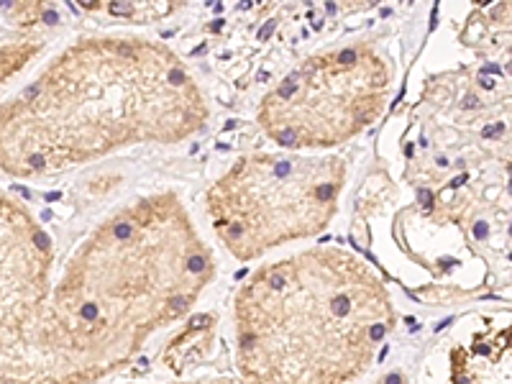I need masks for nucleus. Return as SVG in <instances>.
Here are the masks:
<instances>
[{
  "instance_id": "5",
  "label": "nucleus",
  "mask_w": 512,
  "mask_h": 384,
  "mask_svg": "<svg viewBox=\"0 0 512 384\" xmlns=\"http://www.w3.org/2000/svg\"><path fill=\"white\" fill-rule=\"evenodd\" d=\"M52 233L0 187V384H95L59 308Z\"/></svg>"
},
{
  "instance_id": "2",
  "label": "nucleus",
  "mask_w": 512,
  "mask_h": 384,
  "mask_svg": "<svg viewBox=\"0 0 512 384\" xmlns=\"http://www.w3.org/2000/svg\"><path fill=\"white\" fill-rule=\"evenodd\" d=\"M216 277V249L172 187L134 195L95 221L59 272V308L95 382L182 326Z\"/></svg>"
},
{
  "instance_id": "7",
  "label": "nucleus",
  "mask_w": 512,
  "mask_h": 384,
  "mask_svg": "<svg viewBox=\"0 0 512 384\" xmlns=\"http://www.w3.org/2000/svg\"><path fill=\"white\" fill-rule=\"evenodd\" d=\"M448 384H512V326H487L448 351Z\"/></svg>"
},
{
  "instance_id": "1",
  "label": "nucleus",
  "mask_w": 512,
  "mask_h": 384,
  "mask_svg": "<svg viewBox=\"0 0 512 384\" xmlns=\"http://www.w3.org/2000/svg\"><path fill=\"white\" fill-rule=\"evenodd\" d=\"M210 116L203 82L169 44L128 31L77 36L0 100V175L54 180L139 146H180Z\"/></svg>"
},
{
  "instance_id": "8",
  "label": "nucleus",
  "mask_w": 512,
  "mask_h": 384,
  "mask_svg": "<svg viewBox=\"0 0 512 384\" xmlns=\"http://www.w3.org/2000/svg\"><path fill=\"white\" fill-rule=\"evenodd\" d=\"M44 47L47 36H41L36 29H18L13 39L0 41V88L24 70L26 64L34 62Z\"/></svg>"
},
{
  "instance_id": "3",
  "label": "nucleus",
  "mask_w": 512,
  "mask_h": 384,
  "mask_svg": "<svg viewBox=\"0 0 512 384\" xmlns=\"http://www.w3.org/2000/svg\"><path fill=\"white\" fill-rule=\"evenodd\" d=\"M382 274L344 246H308L249 272L228 303L244 384H359L397 328Z\"/></svg>"
},
{
  "instance_id": "9",
  "label": "nucleus",
  "mask_w": 512,
  "mask_h": 384,
  "mask_svg": "<svg viewBox=\"0 0 512 384\" xmlns=\"http://www.w3.org/2000/svg\"><path fill=\"white\" fill-rule=\"evenodd\" d=\"M367 384H410V379L402 369H387L384 374H377V377L369 379Z\"/></svg>"
},
{
  "instance_id": "4",
  "label": "nucleus",
  "mask_w": 512,
  "mask_h": 384,
  "mask_svg": "<svg viewBox=\"0 0 512 384\" xmlns=\"http://www.w3.org/2000/svg\"><path fill=\"white\" fill-rule=\"evenodd\" d=\"M349 162L341 154L254 149L228 162L203 192V216L216 244L236 262L305 244L341 213Z\"/></svg>"
},
{
  "instance_id": "6",
  "label": "nucleus",
  "mask_w": 512,
  "mask_h": 384,
  "mask_svg": "<svg viewBox=\"0 0 512 384\" xmlns=\"http://www.w3.org/2000/svg\"><path fill=\"white\" fill-rule=\"evenodd\" d=\"M395 90V59L374 39L333 41L274 82L256 123L274 149L333 154L382 118Z\"/></svg>"
}]
</instances>
